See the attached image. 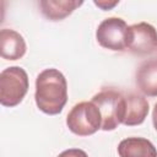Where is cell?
Masks as SVG:
<instances>
[{
  "instance_id": "9",
  "label": "cell",
  "mask_w": 157,
  "mask_h": 157,
  "mask_svg": "<svg viewBox=\"0 0 157 157\" xmlns=\"http://www.w3.org/2000/svg\"><path fill=\"white\" fill-rule=\"evenodd\" d=\"M135 82L140 92L148 97L157 96V58L145 60L136 70Z\"/></svg>"
},
{
  "instance_id": "7",
  "label": "cell",
  "mask_w": 157,
  "mask_h": 157,
  "mask_svg": "<svg viewBox=\"0 0 157 157\" xmlns=\"http://www.w3.org/2000/svg\"><path fill=\"white\" fill-rule=\"evenodd\" d=\"M125 97V115L123 124L126 126L140 125L145 121L148 114V102L147 99L135 92H130Z\"/></svg>"
},
{
  "instance_id": "2",
  "label": "cell",
  "mask_w": 157,
  "mask_h": 157,
  "mask_svg": "<svg viewBox=\"0 0 157 157\" xmlns=\"http://www.w3.org/2000/svg\"><path fill=\"white\" fill-rule=\"evenodd\" d=\"M92 102L97 105L102 115V126L104 131H112L123 124L125 115V97L114 88H103L96 93Z\"/></svg>"
},
{
  "instance_id": "11",
  "label": "cell",
  "mask_w": 157,
  "mask_h": 157,
  "mask_svg": "<svg viewBox=\"0 0 157 157\" xmlns=\"http://www.w3.org/2000/svg\"><path fill=\"white\" fill-rule=\"evenodd\" d=\"M83 4L82 0H40L39 7L44 17L50 21H60Z\"/></svg>"
},
{
  "instance_id": "13",
  "label": "cell",
  "mask_w": 157,
  "mask_h": 157,
  "mask_svg": "<svg viewBox=\"0 0 157 157\" xmlns=\"http://www.w3.org/2000/svg\"><path fill=\"white\" fill-rule=\"evenodd\" d=\"M118 2L119 1H112V2H109V1H104V0H102V1H96L94 0V5L98 6V7H101L102 10H109V9L114 7L115 5H118Z\"/></svg>"
},
{
  "instance_id": "14",
  "label": "cell",
  "mask_w": 157,
  "mask_h": 157,
  "mask_svg": "<svg viewBox=\"0 0 157 157\" xmlns=\"http://www.w3.org/2000/svg\"><path fill=\"white\" fill-rule=\"evenodd\" d=\"M152 121H153V126L157 131V103L153 107V112H152Z\"/></svg>"
},
{
  "instance_id": "6",
  "label": "cell",
  "mask_w": 157,
  "mask_h": 157,
  "mask_svg": "<svg viewBox=\"0 0 157 157\" xmlns=\"http://www.w3.org/2000/svg\"><path fill=\"white\" fill-rule=\"evenodd\" d=\"M126 49L139 56L155 53L157 49V29L147 22L129 26Z\"/></svg>"
},
{
  "instance_id": "12",
  "label": "cell",
  "mask_w": 157,
  "mask_h": 157,
  "mask_svg": "<svg viewBox=\"0 0 157 157\" xmlns=\"http://www.w3.org/2000/svg\"><path fill=\"white\" fill-rule=\"evenodd\" d=\"M58 157H88V156L81 148H69L63 151Z\"/></svg>"
},
{
  "instance_id": "3",
  "label": "cell",
  "mask_w": 157,
  "mask_h": 157,
  "mask_svg": "<svg viewBox=\"0 0 157 157\" xmlns=\"http://www.w3.org/2000/svg\"><path fill=\"white\" fill-rule=\"evenodd\" d=\"M29 87L28 75L20 66H10L0 74V103L4 107H15L22 102Z\"/></svg>"
},
{
  "instance_id": "1",
  "label": "cell",
  "mask_w": 157,
  "mask_h": 157,
  "mask_svg": "<svg viewBox=\"0 0 157 157\" xmlns=\"http://www.w3.org/2000/svg\"><path fill=\"white\" fill-rule=\"evenodd\" d=\"M36 104L45 114H59L67 102V82L56 69H45L36 78Z\"/></svg>"
},
{
  "instance_id": "10",
  "label": "cell",
  "mask_w": 157,
  "mask_h": 157,
  "mask_svg": "<svg viewBox=\"0 0 157 157\" xmlns=\"http://www.w3.org/2000/svg\"><path fill=\"white\" fill-rule=\"evenodd\" d=\"M119 157H157V148L145 137H128L118 145Z\"/></svg>"
},
{
  "instance_id": "8",
  "label": "cell",
  "mask_w": 157,
  "mask_h": 157,
  "mask_svg": "<svg viewBox=\"0 0 157 157\" xmlns=\"http://www.w3.org/2000/svg\"><path fill=\"white\" fill-rule=\"evenodd\" d=\"M26 42L15 29L2 28L0 31V53L6 60H17L26 54Z\"/></svg>"
},
{
  "instance_id": "5",
  "label": "cell",
  "mask_w": 157,
  "mask_h": 157,
  "mask_svg": "<svg viewBox=\"0 0 157 157\" xmlns=\"http://www.w3.org/2000/svg\"><path fill=\"white\" fill-rule=\"evenodd\" d=\"M128 29L129 26L123 18L108 17L99 23L96 31V38L98 44L105 49L124 52L126 50Z\"/></svg>"
},
{
  "instance_id": "4",
  "label": "cell",
  "mask_w": 157,
  "mask_h": 157,
  "mask_svg": "<svg viewBox=\"0 0 157 157\" xmlns=\"http://www.w3.org/2000/svg\"><path fill=\"white\" fill-rule=\"evenodd\" d=\"M66 125L71 132L78 136H90L102 126V115L97 105L91 102L75 104L66 117Z\"/></svg>"
}]
</instances>
